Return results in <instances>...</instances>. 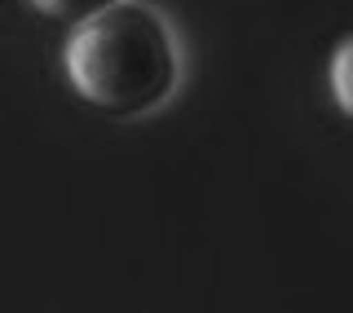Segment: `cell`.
<instances>
[{
  "label": "cell",
  "mask_w": 353,
  "mask_h": 313,
  "mask_svg": "<svg viewBox=\"0 0 353 313\" xmlns=\"http://www.w3.org/2000/svg\"><path fill=\"white\" fill-rule=\"evenodd\" d=\"M36 14L53 18V22H66V27H84V22H93L97 14H106V9L124 5V0H27Z\"/></svg>",
  "instance_id": "cell-3"
},
{
  "label": "cell",
  "mask_w": 353,
  "mask_h": 313,
  "mask_svg": "<svg viewBox=\"0 0 353 313\" xmlns=\"http://www.w3.org/2000/svg\"><path fill=\"white\" fill-rule=\"evenodd\" d=\"M62 75L88 110L128 124L172 102L185 58L172 22L159 9L146 0H124L66 36Z\"/></svg>",
  "instance_id": "cell-1"
},
{
  "label": "cell",
  "mask_w": 353,
  "mask_h": 313,
  "mask_svg": "<svg viewBox=\"0 0 353 313\" xmlns=\"http://www.w3.org/2000/svg\"><path fill=\"white\" fill-rule=\"evenodd\" d=\"M327 93H331V106L353 124V31L327 58Z\"/></svg>",
  "instance_id": "cell-2"
}]
</instances>
